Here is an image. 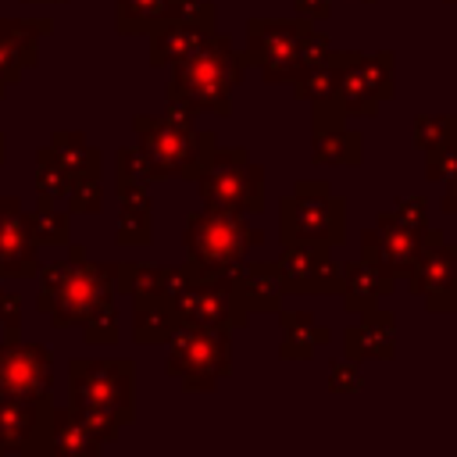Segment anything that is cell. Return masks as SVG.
<instances>
[{
    "instance_id": "cell-21",
    "label": "cell",
    "mask_w": 457,
    "mask_h": 457,
    "mask_svg": "<svg viewBox=\"0 0 457 457\" xmlns=\"http://www.w3.org/2000/svg\"><path fill=\"white\" fill-rule=\"evenodd\" d=\"M104 439L86 425V418L68 403L57 407L54 403V418H50V457H96L104 453Z\"/></svg>"
},
{
    "instance_id": "cell-32",
    "label": "cell",
    "mask_w": 457,
    "mask_h": 457,
    "mask_svg": "<svg viewBox=\"0 0 457 457\" xmlns=\"http://www.w3.org/2000/svg\"><path fill=\"white\" fill-rule=\"evenodd\" d=\"M150 239H154L150 204H121L114 243H118V246H150Z\"/></svg>"
},
{
    "instance_id": "cell-47",
    "label": "cell",
    "mask_w": 457,
    "mask_h": 457,
    "mask_svg": "<svg viewBox=\"0 0 457 457\" xmlns=\"http://www.w3.org/2000/svg\"><path fill=\"white\" fill-rule=\"evenodd\" d=\"M361 4H375V0H361Z\"/></svg>"
},
{
    "instance_id": "cell-17",
    "label": "cell",
    "mask_w": 457,
    "mask_h": 457,
    "mask_svg": "<svg viewBox=\"0 0 457 457\" xmlns=\"http://www.w3.org/2000/svg\"><path fill=\"white\" fill-rule=\"evenodd\" d=\"M50 32H54L50 18H0V96L7 93L11 82L21 79L25 68L39 61L36 39Z\"/></svg>"
},
{
    "instance_id": "cell-45",
    "label": "cell",
    "mask_w": 457,
    "mask_h": 457,
    "mask_svg": "<svg viewBox=\"0 0 457 457\" xmlns=\"http://www.w3.org/2000/svg\"><path fill=\"white\" fill-rule=\"evenodd\" d=\"M25 4H64V0H25Z\"/></svg>"
},
{
    "instance_id": "cell-6",
    "label": "cell",
    "mask_w": 457,
    "mask_h": 457,
    "mask_svg": "<svg viewBox=\"0 0 457 457\" xmlns=\"http://www.w3.org/2000/svg\"><path fill=\"white\" fill-rule=\"evenodd\" d=\"M68 403L93 411L114 425L136 421V364L129 357H71L68 361Z\"/></svg>"
},
{
    "instance_id": "cell-12",
    "label": "cell",
    "mask_w": 457,
    "mask_h": 457,
    "mask_svg": "<svg viewBox=\"0 0 457 457\" xmlns=\"http://www.w3.org/2000/svg\"><path fill=\"white\" fill-rule=\"evenodd\" d=\"M50 418V393H0V457H46Z\"/></svg>"
},
{
    "instance_id": "cell-30",
    "label": "cell",
    "mask_w": 457,
    "mask_h": 457,
    "mask_svg": "<svg viewBox=\"0 0 457 457\" xmlns=\"http://www.w3.org/2000/svg\"><path fill=\"white\" fill-rule=\"evenodd\" d=\"M29 228L39 246H68V214L54 211V200H36L32 211H25Z\"/></svg>"
},
{
    "instance_id": "cell-10",
    "label": "cell",
    "mask_w": 457,
    "mask_h": 457,
    "mask_svg": "<svg viewBox=\"0 0 457 457\" xmlns=\"http://www.w3.org/2000/svg\"><path fill=\"white\" fill-rule=\"evenodd\" d=\"M439 239H443L439 228H428V225L425 228H414V225L400 221L393 211H382L375 218V228H364L361 232V261L371 264L378 275L400 282L414 268V261L428 246H436Z\"/></svg>"
},
{
    "instance_id": "cell-14",
    "label": "cell",
    "mask_w": 457,
    "mask_h": 457,
    "mask_svg": "<svg viewBox=\"0 0 457 457\" xmlns=\"http://www.w3.org/2000/svg\"><path fill=\"white\" fill-rule=\"evenodd\" d=\"M218 29V7L211 0H193L182 14H175L171 21L157 25L150 36V68H168L175 61H182L186 54H193L211 32Z\"/></svg>"
},
{
    "instance_id": "cell-37",
    "label": "cell",
    "mask_w": 457,
    "mask_h": 457,
    "mask_svg": "<svg viewBox=\"0 0 457 457\" xmlns=\"http://www.w3.org/2000/svg\"><path fill=\"white\" fill-rule=\"evenodd\" d=\"M114 182H146L150 186V164H146V154L136 146H121L114 154Z\"/></svg>"
},
{
    "instance_id": "cell-26",
    "label": "cell",
    "mask_w": 457,
    "mask_h": 457,
    "mask_svg": "<svg viewBox=\"0 0 457 457\" xmlns=\"http://www.w3.org/2000/svg\"><path fill=\"white\" fill-rule=\"evenodd\" d=\"M193 0H114V25L121 36H143L182 14Z\"/></svg>"
},
{
    "instance_id": "cell-4",
    "label": "cell",
    "mask_w": 457,
    "mask_h": 457,
    "mask_svg": "<svg viewBox=\"0 0 457 457\" xmlns=\"http://www.w3.org/2000/svg\"><path fill=\"white\" fill-rule=\"evenodd\" d=\"M132 132L139 150L150 164V182H164L171 175L196 182V175L211 164L218 150V136L211 129H193V121H168V118H132Z\"/></svg>"
},
{
    "instance_id": "cell-40",
    "label": "cell",
    "mask_w": 457,
    "mask_h": 457,
    "mask_svg": "<svg viewBox=\"0 0 457 457\" xmlns=\"http://www.w3.org/2000/svg\"><path fill=\"white\" fill-rule=\"evenodd\" d=\"M393 214H396L400 221L414 225V228H425V225H428V200H425V196H403V200H396Z\"/></svg>"
},
{
    "instance_id": "cell-2",
    "label": "cell",
    "mask_w": 457,
    "mask_h": 457,
    "mask_svg": "<svg viewBox=\"0 0 457 457\" xmlns=\"http://www.w3.org/2000/svg\"><path fill=\"white\" fill-rule=\"evenodd\" d=\"M39 293L36 307L39 314L50 318L54 328H71L82 325L96 307L111 303L114 293V261H89L86 246L71 243L68 257L43 264L39 271Z\"/></svg>"
},
{
    "instance_id": "cell-8",
    "label": "cell",
    "mask_w": 457,
    "mask_h": 457,
    "mask_svg": "<svg viewBox=\"0 0 457 457\" xmlns=\"http://www.w3.org/2000/svg\"><path fill=\"white\" fill-rule=\"evenodd\" d=\"M164 343H168L164 371L179 378L186 393H211L221 378L232 375V332L225 328L179 321Z\"/></svg>"
},
{
    "instance_id": "cell-13",
    "label": "cell",
    "mask_w": 457,
    "mask_h": 457,
    "mask_svg": "<svg viewBox=\"0 0 457 457\" xmlns=\"http://www.w3.org/2000/svg\"><path fill=\"white\" fill-rule=\"evenodd\" d=\"M275 271L282 293L293 296H339L343 289V261L332 257L328 246L286 243L282 253L275 257Z\"/></svg>"
},
{
    "instance_id": "cell-29",
    "label": "cell",
    "mask_w": 457,
    "mask_h": 457,
    "mask_svg": "<svg viewBox=\"0 0 457 457\" xmlns=\"http://www.w3.org/2000/svg\"><path fill=\"white\" fill-rule=\"evenodd\" d=\"M293 86V96L303 104H325L339 100V50H328L314 68H307Z\"/></svg>"
},
{
    "instance_id": "cell-24",
    "label": "cell",
    "mask_w": 457,
    "mask_h": 457,
    "mask_svg": "<svg viewBox=\"0 0 457 457\" xmlns=\"http://www.w3.org/2000/svg\"><path fill=\"white\" fill-rule=\"evenodd\" d=\"M393 293H396V282L386 278V275H378L361 257L357 261H343V289H339V296H343V303H346L350 314L371 311V307H378V300H386Z\"/></svg>"
},
{
    "instance_id": "cell-35",
    "label": "cell",
    "mask_w": 457,
    "mask_h": 457,
    "mask_svg": "<svg viewBox=\"0 0 457 457\" xmlns=\"http://www.w3.org/2000/svg\"><path fill=\"white\" fill-rule=\"evenodd\" d=\"M64 200H68L71 214H100L104 211V182L100 179H71Z\"/></svg>"
},
{
    "instance_id": "cell-41",
    "label": "cell",
    "mask_w": 457,
    "mask_h": 457,
    "mask_svg": "<svg viewBox=\"0 0 457 457\" xmlns=\"http://www.w3.org/2000/svg\"><path fill=\"white\" fill-rule=\"evenodd\" d=\"M0 328H4V339H21V296L11 293V289H7V296H4Z\"/></svg>"
},
{
    "instance_id": "cell-18",
    "label": "cell",
    "mask_w": 457,
    "mask_h": 457,
    "mask_svg": "<svg viewBox=\"0 0 457 457\" xmlns=\"http://www.w3.org/2000/svg\"><path fill=\"white\" fill-rule=\"evenodd\" d=\"M236 296L239 303L253 314V311H278L282 307V282L275 271V261H239L232 264L225 275H218Z\"/></svg>"
},
{
    "instance_id": "cell-38",
    "label": "cell",
    "mask_w": 457,
    "mask_h": 457,
    "mask_svg": "<svg viewBox=\"0 0 457 457\" xmlns=\"http://www.w3.org/2000/svg\"><path fill=\"white\" fill-rule=\"evenodd\" d=\"M328 393H361L364 389V375L357 371V361H328Z\"/></svg>"
},
{
    "instance_id": "cell-27",
    "label": "cell",
    "mask_w": 457,
    "mask_h": 457,
    "mask_svg": "<svg viewBox=\"0 0 457 457\" xmlns=\"http://www.w3.org/2000/svg\"><path fill=\"white\" fill-rule=\"evenodd\" d=\"M364 54L361 50H339V104L346 118H375L378 100L364 82Z\"/></svg>"
},
{
    "instance_id": "cell-1",
    "label": "cell",
    "mask_w": 457,
    "mask_h": 457,
    "mask_svg": "<svg viewBox=\"0 0 457 457\" xmlns=\"http://www.w3.org/2000/svg\"><path fill=\"white\" fill-rule=\"evenodd\" d=\"M243 61L232 46V36L211 32L193 54L171 64V79L164 86V100L186 114H232V89L243 79Z\"/></svg>"
},
{
    "instance_id": "cell-20",
    "label": "cell",
    "mask_w": 457,
    "mask_h": 457,
    "mask_svg": "<svg viewBox=\"0 0 457 457\" xmlns=\"http://www.w3.org/2000/svg\"><path fill=\"white\" fill-rule=\"evenodd\" d=\"M39 271V243L29 228L25 207L0 211V278H32Z\"/></svg>"
},
{
    "instance_id": "cell-22",
    "label": "cell",
    "mask_w": 457,
    "mask_h": 457,
    "mask_svg": "<svg viewBox=\"0 0 457 457\" xmlns=\"http://www.w3.org/2000/svg\"><path fill=\"white\" fill-rule=\"evenodd\" d=\"M179 325V314L168 293H132V343L157 346Z\"/></svg>"
},
{
    "instance_id": "cell-16",
    "label": "cell",
    "mask_w": 457,
    "mask_h": 457,
    "mask_svg": "<svg viewBox=\"0 0 457 457\" xmlns=\"http://www.w3.org/2000/svg\"><path fill=\"white\" fill-rule=\"evenodd\" d=\"M54 353L43 343L0 339V393H50Z\"/></svg>"
},
{
    "instance_id": "cell-34",
    "label": "cell",
    "mask_w": 457,
    "mask_h": 457,
    "mask_svg": "<svg viewBox=\"0 0 457 457\" xmlns=\"http://www.w3.org/2000/svg\"><path fill=\"white\" fill-rule=\"evenodd\" d=\"M64 193H68V175L46 154V146H39L36 150V196H43V200H64Z\"/></svg>"
},
{
    "instance_id": "cell-5",
    "label": "cell",
    "mask_w": 457,
    "mask_h": 457,
    "mask_svg": "<svg viewBox=\"0 0 457 457\" xmlns=\"http://www.w3.org/2000/svg\"><path fill=\"white\" fill-rule=\"evenodd\" d=\"M264 232L250 225V214L236 211H214L200 207L186 218L182 228V246H186V264L196 275H225L232 264L246 261L250 246H261Z\"/></svg>"
},
{
    "instance_id": "cell-19",
    "label": "cell",
    "mask_w": 457,
    "mask_h": 457,
    "mask_svg": "<svg viewBox=\"0 0 457 457\" xmlns=\"http://www.w3.org/2000/svg\"><path fill=\"white\" fill-rule=\"evenodd\" d=\"M343 353L350 361H393L396 357V318L393 311H361V321L343 328Z\"/></svg>"
},
{
    "instance_id": "cell-28",
    "label": "cell",
    "mask_w": 457,
    "mask_h": 457,
    "mask_svg": "<svg viewBox=\"0 0 457 457\" xmlns=\"http://www.w3.org/2000/svg\"><path fill=\"white\" fill-rule=\"evenodd\" d=\"M311 157L318 164H346L357 168L364 161V136L346 125L311 129Z\"/></svg>"
},
{
    "instance_id": "cell-9",
    "label": "cell",
    "mask_w": 457,
    "mask_h": 457,
    "mask_svg": "<svg viewBox=\"0 0 457 457\" xmlns=\"http://www.w3.org/2000/svg\"><path fill=\"white\" fill-rule=\"evenodd\" d=\"M200 204L214 211L261 214L264 211V168L250 161L246 146H218L211 164L196 175Z\"/></svg>"
},
{
    "instance_id": "cell-44",
    "label": "cell",
    "mask_w": 457,
    "mask_h": 457,
    "mask_svg": "<svg viewBox=\"0 0 457 457\" xmlns=\"http://www.w3.org/2000/svg\"><path fill=\"white\" fill-rule=\"evenodd\" d=\"M4 157H7V136L0 132V164H4Z\"/></svg>"
},
{
    "instance_id": "cell-46",
    "label": "cell",
    "mask_w": 457,
    "mask_h": 457,
    "mask_svg": "<svg viewBox=\"0 0 457 457\" xmlns=\"http://www.w3.org/2000/svg\"><path fill=\"white\" fill-rule=\"evenodd\" d=\"M4 296H7V289L0 286V314H4Z\"/></svg>"
},
{
    "instance_id": "cell-31",
    "label": "cell",
    "mask_w": 457,
    "mask_h": 457,
    "mask_svg": "<svg viewBox=\"0 0 457 457\" xmlns=\"http://www.w3.org/2000/svg\"><path fill=\"white\" fill-rule=\"evenodd\" d=\"M411 143L421 154L439 146H457V114H418L411 129Z\"/></svg>"
},
{
    "instance_id": "cell-48",
    "label": "cell",
    "mask_w": 457,
    "mask_h": 457,
    "mask_svg": "<svg viewBox=\"0 0 457 457\" xmlns=\"http://www.w3.org/2000/svg\"><path fill=\"white\" fill-rule=\"evenodd\" d=\"M443 4H457V0H443Z\"/></svg>"
},
{
    "instance_id": "cell-11",
    "label": "cell",
    "mask_w": 457,
    "mask_h": 457,
    "mask_svg": "<svg viewBox=\"0 0 457 457\" xmlns=\"http://www.w3.org/2000/svg\"><path fill=\"white\" fill-rule=\"evenodd\" d=\"M186 264V261H182ZM186 282L168 296L179 321L186 325H207V328H225V332H236V328H246L250 321V311L239 303V296L214 275H196L189 264H186Z\"/></svg>"
},
{
    "instance_id": "cell-15",
    "label": "cell",
    "mask_w": 457,
    "mask_h": 457,
    "mask_svg": "<svg viewBox=\"0 0 457 457\" xmlns=\"http://www.w3.org/2000/svg\"><path fill=\"white\" fill-rule=\"evenodd\" d=\"M403 282L428 311H457V243L439 239L436 246H428L403 275Z\"/></svg>"
},
{
    "instance_id": "cell-42",
    "label": "cell",
    "mask_w": 457,
    "mask_h": 457,
    "mask_svg": "<svg viewBox=\"0 0 457 457\" xmlns=\"http://www.w3.org/2000/svg\"><path fill=\"white\" fill-rule=\"evenodd\" d=\"M293 11L303 21H325L332 14V0H293Z\"/></svg>"
},
{
    "instance_id": "cell-23",
    "label": "cell",
    "mask_w": 457,
    "mask_h": 457,
    "mask_svg": "<svg viewBox=\"0 0 457 457\" xmlns=\"http://www.w3.org/2000/svg\"><path fill=\"white\" fill-rule=\"evenodd\" d=\"M278 328H282V343H278L282 361H307V357H314L318 346L332 343V328L314 321L311 311H282L278 307Z\"/></svg>"
},
{
    "instance_id": "cell-43",
    "label": "cell",
    "mask_w": 457,
    "mask_h": 457,
    "mask_svg": "<svg viewBox=\"0 0 457 457\" xmlns=\"http://www.w3.org/2000/svg\"><path fill=\"white\" fill-rule=\"evenodd\" d=\"M443 211L446 214H457V171L446 175V196H443Z\"/></svg>"
},
{
    "instance_id": "cell-39",
    "label": "cell",
    "mask_w": 457,
    "mask_h": 457,
    "mask_svg": "<svg viewBox=\"0 0 457 457\" xmlns=\"http://www.w3.org/2000/svg\"><path fill=\"white\" fill-rule=\"evenodd\" d=\"M457 171V146H439V150H425V179L439 182L446 175Z\"/></svg>"
},
{
    "instance_id": "cell-3",
    "label": "cell",
    "mask_w": 457,
    "mask_h": 457,
    "mask_svg": "<svg viewBox=\"0 0 457 457\" xmlns=\"http://www.w3.org/2000/svg\"><path fill=\"white\" fill-rule=\"evenodd\" d=\"M332 50L325 32H314V21L303 18H250L246 46L239 54L243 68H261L264 82H296Z\"/></svg>"
},
{
    "instance_id": "cell-7",
    "label": "cell",
    "mask_w": 457,
    "mask_h": 457,
    "mask_svg": "<svg viewBox=\"0 0 457 457\" xmlns=\"http://www.w3.org/2000/svg\"><path fill=\"white\" fill-rule=\"evenodd\" d=\"M278 239L307 246H343L346 239V200L332 193L325 179H300L289 196L278 200Z\"/></svg>"
},
{
    "instance_id": "cell-33",
    "label": "cell",
    "mask_w": 457,
    "mask_h": 457,
    "mask_svg": "<svg viewBox=\"0 0 457 457\" xmlns=\"http://www.w3.org/2000/svg\"><path fill=\"white\" fill-rule=\"evenodd\" d=\"M364 82L375 93L378 104L396 96V54L393 50H378V54H364Z\"/></svg>"
},
{
    "instance_id": "cell-25",
    "label": "cell",
    "mask_w": 457,
    "mask_h": 457,
    "mask_svg": "<svg viewBox=\"0 0 457 457\" xmlns=\"http://www.w3.org/2000/svg\"><path fill=\"white\" fill-rule=\"evenodd\" d=\"M46 154L61 164V171L71 179H100L104 171V154L86 143L82 132H54L50 143H43Z\"/></svg>"
},
{
    "instance_id": "cell-36",
    "label": "cell",
    "mask_w": 457,
    "mask_h": 457,
    "mask_svg": "<svg viewBox=\"0 0 457 457\" xmlns=\"http://www.w3.org/2000/svg\"><path fill=\"white\" fill-rule=\"evenodd\" d=\"M79 328H82L86 343H96V346L118 343V307H114V300H111V303H104V307H96V311H93Z\"/></svg>"
}]
</instances>
